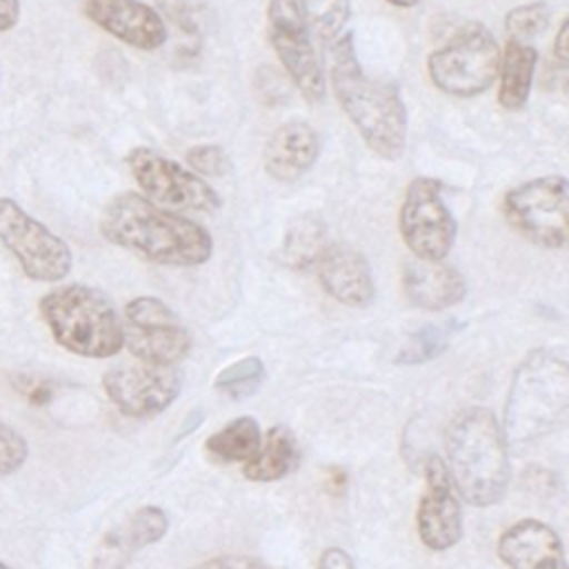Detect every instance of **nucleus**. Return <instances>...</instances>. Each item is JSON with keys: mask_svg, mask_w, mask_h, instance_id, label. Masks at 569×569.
<instances>
[{"mask_svg": "<svg viewBox=\"0 0 569 569\" xmlns=\"http://www.w3.org/2000/svg\"><path fill=\"white\" fill-rule=\"evenodd\" d=\"M100 233L140 260L162 267H198L213 253L211 233L202 224L136 191H122L107 202Z\"/></svg>", "mask_w": 569, "mask_h": 569, "instance_id": "1", "label": "nucleus"}, {"mask_svg": "<svg viewBox=\"0 0 569 569\" xmlns=\"http://www.w3.org/2000/svg\"><path fill=\"white\" fill-rule=\"evenodd\" d=\"M331 87L365 144L385 160L400 158L407 147L405 102L393 82L365 73L351 31L336 38L331 47Z\"/></svg>", "mask_w": 569, "mask_h": 569, "instance_id": "2", "label": "nucleus"}, {"mask_svg": "<svg viewBox=\"0 0 569 569\" xmlns=\"http://www.w3.org/2000/svg\"><path fill=\"white\" fill-rule=\"evenodd\" d=\"M447 471L456 491L473 507L502 500L511 469L502 427L485 407H467L453 416L445 433Z\"/></svg>", "mask_w": 569, "mask_h": 569, "instance_id": "3", "label": "nucleus"}, {"mask_svg": "<svg viewBox=\"0 0 569 569\" xmlns=\"http://www.w3.org/2000/svg\"><path fill=\"white\" fill-rule=\"evenodd\" d=\"M569 409V367L547 349L531 351L513 373L505 405L507 445H527L553 431Z\"/></svg>", "mask_w": 569, "mask_h": 569, "instance_id": "4", "label": "nucleus"}, {"mask_svg": "<svg viewBox=\"0 0 569 569\" xmlns=\"http://www.w3.org/2000/svg\"><path fill=\"white\" fill-rule=\"evenodd\" d=\"M40 316L53 340L82 358H111L122 349V320L96 287L62 284L40 298Z\"/></svg>", "mask_w": 569, "mask_h": 569, "instance_id": "5", "label": "nucleus"}, {"mask_svg": "<svg viewBox=\"0 0 569 569\" xmlns=\"http://www.w3.org/2000/svg\"><path fill=\"white\" fill-rule=\"evenodd\" d=\"M500 67V49L482 22L462 24L442 47L431 51L427 71L436 89L456 98L485 93Z\"/></svg>", "mask_w": 569, "mask_h": 569, "instance_id": "6", "label": "nucleus"}, {"mask_svg": "<svg viewBox=\"0 0 569 569\" xmlns=\"http://www.w3.org/2000/svg\"><path fill=\"white\" fill-rule=\"evenodd\" d=\"M507 222L525 240L562 249L569 238V184L565 176H540L505 193Z\"/></svg>", "mask_w": 569, "mask_h": 569, "instance_id": "7", "label": "nucleus"}, {"mask_svg": "<svg viewBox=\"0 0 569 569\" xmlns=\"http://www.w3.org/2000/svg\"><path fill=\"white\" fill-rule=\"evenodd\" d=\"M0 240L31 280L58 282L73 267L69 244L11 198H0Z\"/></svg>", "mask_w": 569, "mask_h": 569, "instance_id": "8", "label": "nucleus"}, {"mask_svg": "<svg viewBox=\"0 0 569 569\" xmlns=\"http://www.w3.org/2000/svg\"><path fill=\"white\" fill-rule=\"evenodd\" d=\"M398 227L407 249L427 262H442L456 240V218L451 216L442 184L436 178H413L405 191Z\"/></svg>", "mask_w": 569, "mask_h": 569, "instance_id": "9", "label": "nucleus"}, {"mask_svg": "<svg viewBox=\"0 0 569 569\" xmlns=\"http://www.w3.org/2000/svg\"><path fill=\"white\" fill-rule=\"evenodd\" d=\"M122 347L144 365L173 367L191 351V336L169 305L138 296L124 307Z\"/></svg>", "mask_w": 569, "mask_h": 569, "instance_id": "10", "label": "nucleus"}, {"mask_svg": "<svg viewBox=\"0 0 569 569\" xmlns=\"http://www.w3.org/2000/svg\"><path fill=\"white\" fill-rule=\"evenodd\" d=\"M127 167L142 196L158 207L198 213H211L220 207V196L207 180L149 147L131 149Z\"/></svg>", "mask_w": 569, "mask_h": 569, "instance_id": "11", "label": "nucleus"}, {"mask_svg": "<svg viewBox=\"0 0 569 569\" xmlns=\"http://www.w3.org/2000/svg\"><path fill=\"white\" fill-rule=\"evenodd\" d=\"M269 42L298 91L318 102L325 98V76L311 42L309 27L300 13L298 0H269L267 4Z\"/></svg>", "mask_w": 569, "mask_h": 569, "instance_id": "12", "label": "nucleus"}, {"mask_svg": "<svg viewBox=\"0 0 569 569\" xmlns=\"http://www.w3.org/2000/svg\"><path fill=\"white\" fill-rule=\"evenodd\" d=\"M109 400L131 418H147L164 411L180 393V376L173 367L120 365L102 376Z\"/></svg>", "mask_w": 569, "mask_h": 569, "instance_id": "13", "label": "nucleus"}, {"mask_svg": "<svg viewBox=\"0 0 569 569\" xmlns=\"http://www.w3.org/2000/svg\"><path fill=\"white\" fill-rule=\"evenodd\" d=\"M416 525L422 545L433 551L453 547L462 536L458 491L440 456H429L425 462V491L418 505Z\"/></svg>", "mask_w": 569, "mask_h": 569, "instance_id": "14", "label": "nucleus"}, {"mask_svg": "<svg viewBox=\"0 0 569 569\" xmlns=\"http://www.w3.org/2000/svg\"><path fill=\"white\" fill-rule=\"evenodd\" d=\"M84 16L120 42L153 51L167 42V24L160 11L142 0H84Z\"/></svg>", "mask_w": 569, "mask_h": 569, "instance_id": "15", "label": "nucleus"}, {"mask_svg": "<svg viewBox=\"0 0 569 569\" xmlns=\"http://www.w3.org/2000/svg\"><path fill=\"white\" fill-rule=\"evenodd\" d=\"M322 289L347 307H367L376 296L371 264L362 251L336 242L327 244L316 260Z\"/></svg>", "mask_w": 569, "mask_h": 569, "instance_id": "16", "label": "nucleus"}, {"mask_svg": "<svg viewBox=\"0 0 569 569\" xmlns=\"http://www.w3.org/2000/svg\"><path fill=\"white\" fill-rule=\"evenodd\" d=\"M320 156V138L316 129L302 120L280 124L264 142V171L278 182H296Z\"/></svg>", "mask_w": 569, "mask_h": 569, "instance_id": "17", "label": "nucleus"}, {"mask_svg": "<svg viewBox=\"0 0 569 569\" xmlns=\"http://www.w3.org/2000/svg\"><path fill=\"white\" fill-rule=\"evenodd\" d=\"M498 556L509 569H565L558 533L533 518L511 525L498 540Z\"/></svg>", "mask_w": 569, "mask_h": 569, "instance_id": "18", "label": "nucleus"}, {"mask_svg": "<svg viewBox=\"0 0 569 569\" xmlns=\"http://www.w3.org/2000/svg\"><path fill=\"white\" fill-rule=\"evenodd\" d=\"M402 289L413 307L425 311H445L465 298L467 282L458 269L445 262L416 258L402 267Z\"/></svg>", "mask_w": 569, "mask_h": 569, "instance_id": "19", "label": "nucleus"}, {"mask_svg": "<svg viewBox=\"0 0 569 569\" xmlns=\"http://www.w3.org/2000/svg\"><path fill=\"white\" fill-rule=\"evenodd\" d=\"M538 53L529 42L509 40L498 67V102L507 111H520L531 93Z\"/></svg>", "mask_w": 569, "mask_h": 569, "instance_id": "20", "label": "nucleus"}, {"mask_svg": "<svg viewBox=\"0 0 569 569\" xmlns=\"http://www.w3.org/2000/svg\"><path fill=\"white\" fill-rule=\"evenodd\" d=\"M298 458L300 451L293 433L287 427L276 425L260 440L256 456L244 462L242 473L253 482H273L284 478L296 467Z\"/></svg>", "mask_w": 569, "mask_h": 569, "instance_id": "21", "label": "nucleus"}, {"mask_svg": "<svg viewBox=\"0 0 569 569\" xmlns=\"http://www.w3.org/2000/svg\"><path fill=\"white\" fill-rule=\"evenodd\" d=\"M260 440L262 433L258 420L251 416H240L227 422L220 431L211 433L204 447L216 462H249L256 456Z\"/></svg>", "mask_w": 569, "mask_h": 569, "instance_id": "22", "label": "nucleus"}, {"mask_svg": "<svg viewBox=\"0 0 569 569\" xmlns=\"http://www.w3.org/2000/svg\"><path fill=\"white\" fill-rule=\"evenodd\" d=\"M325 224L318 216H302L291 222L282 242V260L291 269H309L325 249Z\"/></svg>", "mask_w": 569, "mask_h": 569, "instance_id": "23", "label": "nucleus"}, {"mask_svg": "<svg viewBox=\"0 0 569 569\" xmlns=\"http://www.w3.org/2000/svg\"><path fill=\"white\" fill-rule=\"evenodd\" d=\"M460 329L456 320L447 322H436V325H425L418 331H413L402 349L396 356L398 365H420L427 360L438 358L447 347L453 333Z\"/></svg>", "mask_w": 569, "mask_h": 569, "instance_id": "24", "label": "nucleus"}, {"mask_svg": "<svg viewBox=\"0 0 569 569\" xmlns=\"http://www.w3.org/2000/svg\"><path fill=\"white\" fill-rule=\"evenodd\" d=\"M298 7L307 27L322 42H333L351 13L349 0H300Z\"/></svg>", "mask_w": 569, "mask_h": 569, "instance_id": "25", "label": "nucleus"}, {"mask_svg": "<svg viewBox=\"0 0 569 569\" xmlns=\"http://www.w3.org/2000/svg\"><path fill=\"white\" fill-rule=\"evenodd\" d=\"M264 378V365L256 356H247L229 367H224L218 378L213 380V387L231 398H247L258 391Z\"/></svg>", "mask_w": 569, "mask_h": 569, "instance_id": "26", "label": "nucleus"}, {"mask_svg": "<svg viewBox=\"0 0 569 569\" xmlns=\"http://www.w3.org/2000/svg\"><path fill=\"white\" fill-rule=\"evenodd\" d=\"M549 22H551V7L542 0L518 4L505 16V29L511 36V40H518V42H527L545 33Z\"/></svg>", "mask_w": 569, "mask_h": 569, "instance_id": "27", "label": "nucleus"}, {"mask_svg": "<svg viewBox=\"0 0 569 569\" xmlns=\"http://www.w3.org/2000/svg\"><path fill=\"white\" fill-rule=\"evenodd\" d=\"M169 529L167 513L160 507H142L138 509L129 522L122 527L129 545L133 551L158 542Z\"/></svg>", "mask_w": 569, "mask_h": 569, "instance_id": "28", "label": "nucleus"}, {"mask_svg": "<svg viewBox=\"0 0 569 569\" xmlns=\"http://www.w3.org/2000/svg\"><path fill=\"white\" fill-rule=\"evenodd\" d=\"M187 164L196 176H224L231 169L229 156L220 144H196L187 151Z\"/></svg>", "mask_w": 569, "mask_h": 569, "instance_id": "29", "label": "nucleus"}, {"mask_svg": "<svg viewBox=\"0 0 569 569\" xmlns=\"http://www.w3.org/2000/svg\"><path fill=\"white\" fill-rule=\"evenodd\" d=\"M133 549L120 529H113L109 533H104V538L100 540L96 556H93V569H124L129 558H131Z\"/></svg>", "mask_w": 569, "mask_h": 569, "instance_id": "30", "label": "nucleus"}, {"mask_svg": "<svg viewBox=\"0 0 569 569\" xmlns=\"http://www.w3.org/2000/svg\"><path fill=\"white\" fill-rule=\"evenodd\" d=\"M29 456V445L20 431L0 420V476L16 473Z\"/></svg>", "mask_w": 569, "mask_h": 569, "instance_id": "31", "label": "nucleus"}, {"mask_svg": "<svg viewBox=\"0 0 569 569\" xmlns=\"http://www.w3.org/2000/svg\"><path fill=\"white\" fill-rule=\"evenodd\" d=\"M193 569H269V567L262 565L260 560L247 558V556H218V558L196 565Z\"/></svg>", "mask_w": 569, "mask_h": 569, "instance_id": "32", "label": "nucleus"}, {"mask_svg": "<svg viewBox=\"0 0 569 569\" xmlns=\"http://www.w3.org/2000/svg\"><path fill=\"white\" fill-rule=\"evenodd\" d=\"M16 389L27 396L31 402L36 405H44L51 398V387L47 380L40 378H31V376H20L16 378Z\"/></svg>", "mask_w": 569, "mask_h": 569, "instance_id": "33", "label": "nucleus"}, {"mask_svg": "<svg viewBox=\"0 0 569 569\" xmlns=\"http://www.w3.org/2000/svg\"><path fill=\"white\" fill-rule=\"evenodd\" d=\"M318 569H356L353 560L349 558L347 551L338 549V547H329L320 560H318Z\"/></svg>", "mask_w": 569, "mask_h": 569, "instance_id": "34", "label": "nucleus"}, {"mask_svg": "<svg viewBox=\"0 0 569 569\" xmlns=\"http://www.w3.org/2000/svg\"><path fill=\"white\" fill-rule=\"evenodd\" d=\"M553 56L556 60L565 67L567 60H569V20L565 18L556 31V38H553Z\"/></svg>", "mask_w": 569, "mask_h": 569, "instance_id": "35", "label": "nucleus"}, {"mask_svg": "<svg viewBox=\"0 0 569 569\" xmlns=\"http://www.w3.org/2000/svg\"><path fill=\"white\" fill-rule=\"evenodd\" d=\"M20 20V0H0V33L9 31Z\"/></svg>", "mask_w": 569, "mask_h": 569, "instance_id": "36", "label": "nucleus"}, {"mask_svg": "<svg viewBox=\"0 0 569 569\" xmlns=\"http://www.w3.org/2000/svg\"><path fill=\"white\" fill-rule=\"evenodd\" d=\"M389 4H393V7H400V9H411V7H416L420 0H387Z\"/></svg>", "mask_w": 569, "mask_h": 569, "instance_id": "37", "label": "nucleus"}, {"mask_svg": "<svg viewBox=\"0 0 569 569\" xmlns=\"http://www.w3.org/2000/svg\"><path fill=\"white\" fill-rule=\"evenodd\" d=\"M0 569H11V567H7L4 562H0Z\"/></svg>", "mask_w": 569, "mask_h": 569, "instance_id": "38", "label": "nucleus"}, {"mask_svg": "<svg viewBox=\"0 0 569 569\" xmlns=\"http://www.w3.org/2000/svg\"><path fill=\"white\" fill-rule=\"evenodd\" d=\"M565 569H567V567H565Z\"/></svg>", "mask_w": 569, "mask_h": 569, "instance_id": "39", "label": "nucleus"}]
</instances>
